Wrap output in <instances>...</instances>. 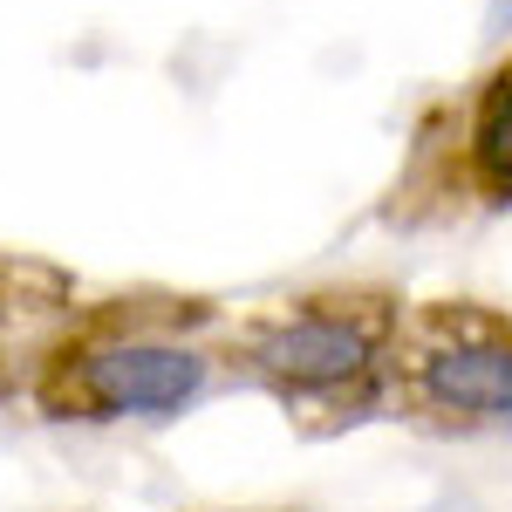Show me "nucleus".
<instances>
[{
    "label": "nucleus",
    "instance_id": "obj_4",
    "mask_svg": "<svg viewBox=\"0 0 512 512\" xmlns=\"http://www.w3.org/2000/svg\"><path fill=\"white\" fill-rule=\"evenodd\" d=\"M390 410L431 437L512 431V308L465 294L403 301Z\"/></svg>",
    "mask_w": 512,
    "mask_h": 512
},
{
    "label": "nucleus",
    "instance_id": "obj_3",
    "mask_svg": "<svg viewBox=\"0 0 512 512\" xmlns=\"http://www.w3.org/2000/svg\"><path fill=\"white\" fill-rule=\"evenodd\" d=\"M512 212V41H499L458 89L417 110L383 219L403 233L472 226Z\"/></svg>",
    "mask_w": 512,
    "mask_h": 512
},
{
    "label": "nucleus",
    "instance_id": "obj_5",
    "mask_svg": "<svg viewBox=\"0 0 512 512\" xmlns=\"http://www.w3.org/2000/svg\"><path fill=\"white\" fill-rule=\"evenodd\" d=\"M21 390V369H14V349H7V335H0V403Z\"/></svg>",
    "mask_w": 512,
    "mask_h": 512
},
{
    "label": "nucleus",
    "instance_id": "obj_2",
    "mask_svg": "<svg viewBox=\"0 0 512 512\" xmlns=\"http://www.w3.org/2000/svg\"><path fill=\"white\" fill-rule=\"evenodd\" d=\"M403 328V294L369 280L301 287L239 321H219V362L294 424L349 431L390 410V355Z\"/></svg>",
    "mask_w": 512,
    "mask_h": 512
},
{
    "label": "nucleus",
    "instance_id": "obj_1",
    "mask_svg": "<svg viewBox=\"0 0 512 512\" xmlns=\"http://www.w3.org/2000/svg\"><path fill=\"white\" fill-rule=\"evenodd\" d=\"M219 369V315L205 301H103L35 342L21 390L48 424H171Z\"/></svg>",
    "mask_w": 512,
    "mask_h": 512
}]
</instances>
